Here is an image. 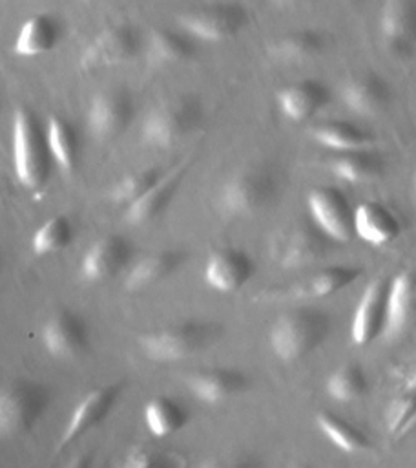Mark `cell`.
<instances>
[{
    "instance_id": "obj_1",
    "label": "cell",
    "mask_w": 416,
    "mask_h": 468,
    "mask_svg": "<svg viewBox=\"0 0 416 468\" xmlns=\"http://www.w3.org/2000/svg\"><path fill=\"white\" fill-rule=\"evenodd\" d=\"M279 192L276 168L265 161L246 163L221 186L217 207L224 216L246 218L265 210Z\"/></svg>"
},
{
    "instance_id": "obj_2",
    "label": "cell",
    "mask_w": 416,
    "mask_h": 468,
    "mask_svg": "<svg viewBox=\"0 0 416 468\" xmlns=\"http://www.w3.org/2000/svg\"><path fill=\"white\" fill-rule=\"evenodd\" d=\"M51 152L36 115L16 108L13 117V165L18 181L29 190H40L51 172Z\"/></svg>"
},
{
    "instance_id": "obj_3",
    "label": "cell",
    "mask_w": 416,
    "mask_h": 468,
    "mask_svg": "<svg viewBox=\"0 0 416 468\" xmlns=\"http://www.w3.org/2000/svg\"><path fill=\"white\" fill-rule=\"evenodd\" d=\"M330 333V316L314 307L290 309L270 327V347L285 362H294L319 347Z\"/></svg>"
},
{
    "instance_id": "obj_4",
    "label": "cell",
    "mask_w": 416,
    "mask_h": 468,
    "mask_svg": "<svg viewBox=\"0 0 416 468\" xmlns=\"http://www.w3.org/2000/svg\"><path fill=\"white\" fill-rule=\"evenodd\" d=\"M221 335V325L188 320L142 333L137 342L140 351L155 362H177L203 353Z\"/></svg>"
},
{
    "instance_id": "obj_5",
    "label": "cell",
    "mask_w": 416,
    "mask_h": 468,
    "mask_svg": "<svg viewBox=\"0 0 416 468\" xmlns=\"http://www.w3.org/2000/svg\"><path fill=\"white\" fill-rule=\"evenodd\" d=\"M203 121V104L193 95H172L144 119L140 139L153 148H170L190 135Z\"/></svg>"
},
{
    "instance_id": "obj_6",
    "label": "cell",
    "mask_w": 416,
    "mask_h": 468,
    "mask_svg": "<svg viewBox=\"0 0 416 468\" xmlns=\"http://www.w3.org/2000/svg\"><path fill=\"white\" fill-rule=\"evenodd\" d=\"M49 402V391L35 380H13L0 393V431L20 435L33 428Z\"/></svg>"
},
{
    "instance_id": "obj_7",
    "label": "cell",
    "mask_w": 416,
    "mask_h": 468,
    "mask_svg": "<svg viewBox=\"0 0 416 468\" xmlns=\"http://www.w3.org/2000/svg\"><path fill=\"white\" fill-rule=\"evenodd\" d=\"M179 24L201 40L223 42L246 27L248 11L237 2L208 4L179 15Z\"/></svg>"
},
{
    "instance_id": "obj_8",
    "label": "cell",
    "mask_w": 416,
    "mask_h": 468,
    "mask_svg": "<svg viewBox=\"0 0 416 468\" xmlns=\"http://www.w3.org/2000/svg\"><path fill=\"white\" fill-rule=\"evenodd\" d=\"M328 236L312 221H296L276 234L272 256L285 269H297L321 260L328 250Z\"/></svg>"
},
{
    "instance_id": "obj_9",
    "label": "cell",
    "mask_w": 416,
    "mask_h": 468,
    "mask_svg": "<svg viewBox=\"0 0 416 468\" xmlns=\"http://www.w3.org/2000/svg\"><path fill=\"white\" fill-rule=\"evenodd\" d=\"M140 49V37L130 24H111L97 33L80 55V68L95 71L130 62Z\"/></svg>"
},
{
    "instance_id": "obj_10",
    "label": "cell",
    "mask_w": 416,
    "mask_h": 468,
    "mask_svg": "<svg viewBox=\"0 0 416 468\" xmlns=\"http://www.w3.org/2000/svg\"><path fill=\"white\" fill-rule=\"evenodd\" d=\"M312 221L332 239L350 241L354 232V208L348 197L338 186H316L307 197Z\"/></svg>"
},
{
    "instance_id": "obj_11",
    "label": "cell",
    "mask_w": 416,
    "mask_h": 468,
    "mask_svg": "<svg viewBox=\"0 0 416 468\" xmlns=\"http://www.w3.org/2000/svg\"><path fill=\"white\" fill-rule=\"evenodd\" d=\"M133 102L126 90L109 88L99 91L88 108V126L97 139H115L131 122Z\"/></svg>"
},
{
    "instance_id": "obj_12",
    "label": "cell",
    "mask_w": 416,
    "mask_h": 468,
    "mask_svg": "<svg viewBox=\"0 0 416 468\" xmlns=\"http://www.w3.org/2000/svg\"><path fill=\"white\" fill-rule=\"evenodd\" d=\"M389 285L390 280L378 276L365 287L350 324V338L356 346H367L383 335L387 324Z\"/></svg>"
},
{
    "instance_id": "obj_13",
    "label": "cell",
    "mask_w": 416,
    "mask_h": 468,
    "mask_svg": "<svg viewBox=\"0 0 416 468\" xmlns=\"http://www.w3.org/2000/svg\"><path fill=\"white\" fill-rule=\"evenodd\" d=\"M122 388H124V382L115 380V382H109V384L91 389L73 410V413L64 428V433L58 441V450L69 446L77 437H80L82 433H86L91 428H95L97 424H100L106 419V415L111 411V408L115 406Z\"/></svg>"
},
{
    "instance_id": "obj_14",
    "label": "cell",
    "mask_w": 416,
    "mask_h": 468,
    "mask_svg": "<svg viewBox=\"0 0 416 468\" xmlns=\"http://www.w3.org/2000/svg\"><path fill=\"white\" fill-rule=\"evenodd\" d=\"M42 344L55 358H73L80 355L88 346L84 320L68 309L53 313L42 327Z\"/></svg>"
},
{
    "instance_id": "obj_15",
    "label": "cell",
    "mask_w": 416,
    "mask_h": 468,
    "mask_svg": "<svg viewBox=\"0 0 416 468\" xmlns=\"http://www.w3.org/2000/svg\"><path fill=\"white\" fill-rule=\"evenodd\" d=\"M254 274V261L239 249L213 250L204 265L206 283L219 292L239 291Z\"/></svg>"
},
{
    "instance_id": "obj_16",
    "label": "cell",
    "mask_w": 416,
    "mask_h": 468,
    "mask_svg": "<svg viewBox=\"0 0 416 468\" xmlns=\"http://www.w3.org/2000/svg\"><path fill=\"white\" fill-rule=\"evenodd\" d=\"M131 243L119 236L108 234L97 239L80 261V272L89 282H104L115 276L131 258Z\"/></svg>"
},
{
    "instance_id": "obj_17",
    "label": "cell",
    "mask_w": 416,
    "mask_h": 468,
    "mask_svg": "<svg viewBox=\"0 0 416 468\" xmlns=\"http://www.w3.org/2000/svg\"><path fill=\"white\" fill-rule=\"evenodd\" d=\"M380 31L392 53H409L416 46V0H385Z\"/></svg>"
},
{
    "instance_id": "obj_18",
    "label": "cell",
    "mask_w": 416,
    "mask_h": 468,
    "mask_svg": "<svg viewBox=\"0 0 416 468\" xmlns=\"http://www.w3.org/2000/svg\"><path fill=\"white\" fill-rule=\"evenodd\" d=\"M416 324V271L403 269L392 276L387 296L383 335L394 338Z\"/></svg>"
},
{
    "instance_id": "obj_19",
    "label": "cell",
    "mask_w": 416,
    "mask_h": 468,
    "mask_svg": "<svg viewBox=\"0 0 416 468\" xmlns=\"http://www.w3.org/2000/svg\"><path fill=\"white\" fill-rule=\"evenodd\" d=\"M359 267L352 265H330L325 269H319L312 276H308L303 282H297L290 287L274 291V298H292V300H303V298H327L332 296L350 283H354L361 276Z\"/></svg>"
},
{
    "instance_id": "obj_20",
    "label": "cell",
    "mask_w": 416,
    "mask_h": 468,
    "mask_svg": "<svg viewBox=\"0 0 416 468\" xmlns=\"http://www.w3.org/2000/svg\"><path fill=\"white\" fill-rule=\"evenodd\" d=\"M192 163V157L188 155L182 159L173 170L161 176V179L133 205L126 207L124 219L131 225H142L151 221L155 216H159L170 203V199L175 196L179 185L182 183L188 166Z\"/></svg>"
},
{
    "instance_id": "obj_21",
    "label": "cell",
    "mask_w": 416,
    "mask_h": 468,
    "mask_svg": "<svg viewBox=\"0 0 416 468\" xmlns=\"http://www.w3.org/2000/svg\"><path fill=\"white\" fill-rule=\"evenodd\" d=\"M328 88L316 79L297 80L277 91V104L283 115L294 122H303L314 117L328 104Z\"/></svg>"
},
{
    "instance_id": "obj_22",
    "label": "cell",
    "mask_w": 416,
    "mask_h": 468,
    "mask_svg": "<svg viewBox=\"0 0 416 468\" xmlns=\"http://www.w3.org/2000/svg\"><path fill=\"white\" fill-rule=\"evenodd\" d=\"M341 97L350 112L363 117H374L387 108L390 101V90L380 75L359 73L343 84Z\"/></svg>"
},
{
    "instance_id": "obj_23",
    "label": "cell",
    "mask_w": 416,
    "mask_h": 468,
    "mask_svg": "<svg viewBox=\"0 0 416 468\" xmlns=\"http://www.w3.org/2000/svg\"><path fill=\"white\" fill-rule=\"evenodd\" d=\"M354 232L369 245L381 247L394 241L401 225L398 216L380 201H365L354 208Z\"/></svg>"
},
{
    "instance_id": "obj_24",
    "label": "cell",
    "mask_w": 416,
    "mask_h": 468,
    "mask_svg": "<svg viewBox=\"0 0 416 468\" xmlns=\"http://www.w3.org/2000/svg\"><path fill=\"white\" fill-rule=\"evenodd\" d=\"M184 384L199 400L215 404L246 389L248 378L235 369L212 367L186 375Z\"/></svg>"
},
{
    "instance_id": "obj_25",
    "label": "cell",
    "mask_w": 416,
    "mask_h": 468,
    "mask_svg": "<svg viewBox=\"0 0 416 468\" xmlns=\"http://www.w3.org/2000/svg\"><path fill=\"white\" fill-rule=\"evenodd\" d=\"M60 38V26L57 18L47 13L29 16L15 40V53L22 57H38L51 51Z\"/></svg>"
},
{
    "instance_id": "obj_26",
    "label": "cell",
    "mask_w": 416,
    "mask_h": 468,
    "mask_svg": "<svg viewBox=\"0 0 416 468\" xmlns=\"http://www.w3.org/2000/svg\"><path fill=\"white\" fill-rule=\"evenodd\" d=\"M325 48V37L310 27L296 29L277 37L270 46L268 53L274 60L283 64H301L317 57Z\"/></svg>"
},
{
    "instance_id": "obj_27",
    "label": "cell",
    "mask_w": 416,
    "mask_h": 468,
    "mask_svg": "<svg viewBox=\"0 0 416 468\" xmlns=\"http://www.w3.org/2000/svg\"><path fill=\"white\" fill-rule=\"evenodd\" d=\"M182 260H184V252L175 249L173 250L166 249V250L148 254L146 258H142L131 267V271L124 280V289L130 292H137L144 287H150L164 280L172 272H175L177 267L182 263Z\"/></svg>"
},
{
    "instance_id": "obj_28",
    "label": "cell",
    "mask_w": 416,
    "mask_h": 468,
    "mask_svg": "<svg viewBox=\"0 0 416 468\" xmlns=\"http://www.w3.org/2000/svg\"><path fill=\"white\" fill-rule=\"evenodd\" d=\"M310 135L316 143L334 152H348V150H367L374 137L348 121H327L310 130Z\"/></svg>"
},
{
    "instance_id": "obj_29",
    "label": "cell",
    "mask_w": 416,
    "mask_h": 468,
    "mask_svg": "<svg viewBox=\"0 0 416 468\" xmlns=\"http://www.w3.org/2000/svg\"><path fill=\"white\" fill-rule=\"evenodd\" d=\"M330 172L347 183H367L381 176L383 161L380 155L367 150L336 152L328 159Z\"/></svg>"
},
{
    "instance_id": "obj_30",
    "label": "cell",
    "mask_w": 416,
    "mask_h": 468,
    "mask_svg": "<svg viewBox=\"0 0 416 468\" xmlns=\"http://www.w3.org/2000/svg\"><path fill=\"white\" fill-rule=\"evenodd\" d=\"M193 53L192 40L173 29L159 27L148 38V60L155 66L179 64Z\"/></svg>"
},
{
    "instance_id": "obj_31",
    "label": "cell",
    "mask_w": 416,
    "mask_h": 468,
    "mask_svg": "<svg viewBox=\"0 0 416 468\" xmlns=\"http://www.w3.org/2000/svg\"><path fill=\"white\" fill-rule=\"evenodd\" d=\"M144 420L150 433L157 439H162L179 431L186 424L188 413L177 400L159 395L146 404Z\"/></svg>"
},
{
    "instance_id": "obj_32",
    "label": "cell",
    "mask_w": 416,
    "mask_h": 468,
    "mask_svg": "<svg viewBox=\"0 0 416 468\" xmlns=\"http://www.w3.org/2000/svg\"><path fill=\"white\" fill-rule=\"evenodd\" d=\"M317 428L321 433L339 450L347 453H359L367 452L370 448L369 437L352 422L330 413V411H321L316 417Z\"/></svg>"
},
{
    "instance_id": "obj_33",
    "label": "cell",
    "mask_w": 416,
    "mask_h": 468,
    "mask_svg": "<svg viewBox=\"0 0 416 468\" xmlns=\"http://www.w3.org/2000/svg\"><path fill=\"white\" fill-rule=\"evenodd\" d=\"M46 137L55 163L64 170H71L78 157V139L73 126L58 115H49Z\"/></svg>"
},
{
    "instance_id": "obj_34",
    "label": "cell",
    "mask_w": 416,
    "mask_h": 468,
    "mask_svg": "<svg viewBox=\"0 0 416 468\" xmlns=\"http://www.w3.org/2000/svg\"><path fill=\"white\" fill-rule=\"evenodd\" d=\"M327 393L338 402H350L363 397L369 389L367 375L356 362L338 366L327 378Z\"/></svg>"
},
{
    "instance_id": "obj_35",
    "label": "cell",
    "mask_w": 416,
    "mask_h": 468,
    "mask_svg": "<svg viewBox=\"0 0 416 468\" xmlns=\"http://www.w3.org/2000/svg\"><path fill=\"white\" fill-rule=\"evenodd\" d=\"M71 238H73L71 221L66 216L58 214V216H53V218L46 219L35 230L31 245H33V250L36 254L44 256V254L62 250L64 247H68L71 243Z\"/></svg>"
},
{
    "instance_id": "obj_36",
    "label": "cell",
    "mask_w": 416,
    "mask_h": 468,
    "mask_svg": "<svg viewBox=\"0 0 416 468\" xmlns=\"http://www.w3.org/2000/svg\"><path fill=\"white\" fill-rule=\"evenodd\" d=\"M159 179L161 172L157 168H140L130 172L113 185V188L109 190V199L115 205L130 207L137 199H140Z\"/></svg>"
},
{
    "instance_id": "obj_37",
    "label": "cell",
    "mask_w": 416,
    "mask_h": 468,
    "mask_svg": "<svg viewBox=\"0 0 416 468\" xmlns=\"http://www.w3.org/2000/svg\"><path fill=\"white\" fill-rule=\"evenodd\" d=\"M414 411H416V389H405V393L396 397L385 411V422H387L389 433L396 437L401 431V428L409 422V419L414 415Z\"/></svg>"
},
{
    "instance_id": "obj_38",
    "label": "cell",
    "mask_w": 416,
    "mask_h": 468,
    "mask_svg": "<svg viewBox=\"0 0 416 468\" xmlns=\"http://www.w3.org/2000/svg\"><path fill=\"white\" fill-rule=\"evenodd\" d=\"M159 455H155V452H148L146 448H133L130 452V455H126V466H133V468H148L153 464H159Z\"/></svg>"
},
{
    "instance_id": "obj_39",
    "label": "cell",
    "mask_w": 416,
    "mask_h": 468,
    "mask_svg": "<svg viewBox=\"0 0 416 468\" xmlns=\"http://www.w3.org/2000/svg\"><path fill=\"white\" fill-rule=\"evenodd\" d=\"M416 431V411H414V415L409 419V422L401 428V431L396 435V439H403V437H407V435H411V433H414Z\"/></svg>"
},
{
    "instance_id": "obj_40",
    "label": "cell",
    "mask_w": 416,
    "mask_h": 468,
    "mask_svg": "<svg viewBox=\"0 0 416 468\" xmlns=\"http://www.w3.org/2000/svg\"><path fill=\"white\" fill-rule=\"evenodd\" d=\"M403 389H416V367L407 375L403 382Z\"/></svg>"
},
{
    "instance_id": "obj_41",
    "label": "cell",
    "mask_w": 416,
    "mask_h": 468,
    "mask_svg": "<svg viewBox=\"0 0 416 468\" xmlns=\"http://www.w3.org/2000/svg\"><path fill=\"white\" fill-rule=\"evenodd\" d=\"M414 190H416V174H414Z\"/></svg>"
}]
</instances>
